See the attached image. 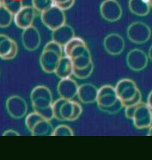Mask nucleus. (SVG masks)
I'll use <instances>...</instances> for the list:
<instances>
[{"instance_id": "obj_1", "label": "nucleus", "mask_w": 152, "mask_h": 160, "mask_svg": "<svg viewBox=\"0 0 152 160\" xmlns=\"http://www.w3.org/2000/svg\"><path fill=\"white\" fill-rule=\"evenodd\" d=\"M96 102L100 111L110 114L118 113L124 108L117 96L115 89L111 85H104L98 90Z\"/></svg>"}, {"instance_id": "obj_2", "label": "nucleus", "mask_w": 152, "mask_h": 160, "mask_svg": "<svg viewBox=\"0 0 152 160\" xmlns=\"http://www.w3.org/2000/svg\"><path fill=\"white\" fill-rule=\"evenodd\" d=\"M53 118L59 121H75L82 113V107L79 102L60 98L52 104Z\"/></svg>"}, {"instance_id": "obj_3", "label": "nucleus", "mask_w": 152, "mask_h": 160, "mask_svg": "<svg viewBox=\"0 0 152 160\" xmlns=\"http://www.w3.org/2000/svg\"><path fill=\"white\" fill-rule=\"evenodd\" d=\"M114 89L117 96L122 102L124 107L136 105L142 101V93L133 80L128 78L120 80Z\"/></svg>"}, {"instance_id": "obj_4", "label": "nucleus", "mask_w": 152, "mask_h": 160, "mask_svg": "<svg viewBox=\"0 0 152 160\" xmlns=\"http://www.w3.org/2000/svg\"><path fill=\"white\" fill-rule=\"evenodd\" d=\"M125 115L128 119L133 120L136 129H144L151 126V107L148 104L139 102L136 105L127 107Z\"/></svg>"}, {"instance_id": "obj_5", "label": "nucleus", "mask_w": 152, "mask_h": 160, "mask_svg": "<svg viewBox=\"0 0 152 160\" xmlns=\"http://www.w3.org/2000/svg\"><path fill=\"white\" fill-rule=\"evenodd\" d=\"M41 20L48 29L53 31L66 23L65 12L53 5L51 8L42 12Z\"/></svg>"}, {"instance_id": "obj_6", "label": "nucleus", "mask_w": 152, "mask_h": 160, "mask_svg": "<svg viewBox=\"0 0 152 160\" xmlns=\"http://www.w3.org/2000/svg\"><path fill=\"white\" fill-rule=\"evenodd\" d=\"M127 33L129 40L137 44L146 43L151 36V28L142 22L131 23L127 28Z\"/></svg>"}, {"instance_id": "obj_7", "label": "nucleus", "mask_w": 152, "mask_h": 160, "mask_svg": "<svg viewBox=\"0 0 152 160\" xmlns=\"http://www.w3.org/2000/svg\"><path fill=\"white\" fill-rule=\"evenodd\" d=\"M33 109H42L51 106L53 104V96L47 87L37 86L33 89L30 94Z\"/></svg>"}, {"instance_id": "obj_8", "label": "nucleus", "mask_w": 152, "mask_h": 160, "mask_svg": "<svg viewBox=\"0 0 152 160\" xmlns=\"http://www.w3.org/2000/svg\"><path fill=\"white\" fill-rule=\"evenodd\" d=\"M102 18L109 22H116L122 17L123 11L117 0H104L99 6Z\"/></svg>"}, {"instance_id": "obj_9", "label": "nucleus", "mask_w": 152, "mask_h": 160, "mask_svg": "<svg viewBox=\"0 0 152 160\" xmlns=\"http://www.w3.org/2000/svg\"><path fill=\"white\" fill-rule=\"evenodd\" d=\"M36 18V11L33 6H23L14 15V21L19 29H24L33 26Z\"/></svg>"}, {"instance_id": "obj_10", "label": "nucleus", "mask_w": 152, "mask_h": 160, "mask_svg": "<svg viewBox=\"0 0 152 160\" xmlns=\"http://www.w3.org/2000/svg\"><path fill=\"white\" fill-rule=\"evenodd\" d=\"M6 109L8 114L14 119H21L27 114V105L23 98L12 96L6 101Z\"/></svg>"}, {"instance_id": "obj_11", "label": "nucleus", "mask_w": 152, "mask_h": 160, "mask_svg": "<svg viewBox=\"0 0 152 160\" xmlns=\"http://www.w3.org/2000/svg\"><path fill=\"white\" fill-rule=\"evenodd\" d=\"M21 38L23 47L29 51H36L39 48L42 42L39 32L33 26L23 29Z\"/></svg>"}, {"instance_id": "obj_12", "label": "nucleus", "mask_w": 152, "mask_h": 160, "mask_svg": "<svg viewBox=\"0 0 152 160\" xmlns=\"http://www.w3.org/2000/svg\"><path fill=\"white\" fill-rule=\"evenodd\" d=\"M127 66L134 72H140L146 68L148 63V57L143 51L133 49L127 56Z\"/></svg>"}, {"instance_id": "obj_13", "label": "nucleus", "mask_w": 152, "mask_h": 160, "mask_svg": "<svg viewBox=\"0 0 152 160\" xmlns=\"http://www.w3.org/2000/svg\"><path fill=\"white\" fill-rule=\"evenodd\" d=\"M18 46L15 41L6 35L0 34V58L3 60H12L17 57Z\"/></svg>"}, {"instance_id": "obj_14", "label": "nucleus", "mask_w": 152, "mask_h": 160, "mask_svg": "<svg viewBox=\"0 0 152 160\" xmlns=\"http://www.w3.org/2000/svg\"><path fill=\"white\" fill-rule=\"evenodd\" d=\"M103 45L107 53L110 55L117 56L124 51L125 42L121 35L117 33H111L105 38Z\"/></svg>"}, {"instance_id": "obj_15", "label": "nucleus", "mask_w": 152, "mask_h": 160, "mask_svg": "<svg viewBox=\"0 0 152 160\" xmlns=\"http://www.w3.org/2000/svg\"><path fill=\"white\" fill-rule=\"evenodd\" d=\"M61 56L55 51L43 50L39 58V63L42 69L45 73H54Z\"/></svg>"}, {"instance_id": "obj_16", "label": "nucleus", "mask_w": 152, "mask_h": 160, "mask_svg": "<svg viewBox=\"0 0 152 160\" xmlns=\"http://www.w3.org/2000/svg\"><path fill=\"white\" fill-rule=\"evenodd\" d=\"M79 85L75 80L71 78L60 79L57 85V92L61 98L72 100L77 96Z\"/></svg>"}, {"instance_id": "obj_17", "label": "nucleus", "mask_w": 152, "mask_h": 160, "mask_svg": "<svg viewBox=\"0 0 152 160\" xmlns=\"http://www.w3.org/2000/svg\"><path fill=\"white\" fill-rule=\"evenodd\" d=\"M75 37V31L71 26L63 24L52 31V41L63 47Z\"/></svg>"}, {"instance_id": "obj_18", "label": "nucleus", "mask_w": 152, "mask_h": 160, "mask_svg": "<svg viewBox=\"0 0 152 160\" xmlns=\"http://www.w3.org/2000/svg\"><path fill=\"white\" fill-rule=\"evenodd\" d=\"M98 89L92 83H84L79 86L77 96L84 104H91L96 102Z\"/></svg>"}, {"instance_id": "obj_19", "label": "nucleus", "mask_w": 152, "mask_h": 160, "mask_svg": "<svg viewBox=\"0 0 152 160\" xmlns=\"http://www.w3.org/2000/svg\"><path fill=\"white\" fill-rule=\"evenodd\" d=\"M73 65L69 57L64 56L61 57L54 73L60 79L71 78L73 74Z\"/></svg>"}, {"instance_id": "obj_20", "label": "nucleus", "mask_w": 152, "mask_h": 160, "mask_svg": "<svg viewBox=\"0 0 152 160\" xmlns=\"http://www.w3.org/2000/svg\"><path fill=\"white\" fill-rule=\"evenodd\" d=\"M128 6L129 11L133 14L139 17L148 15L151 8L144 0H129Z\"/></svg>"}, {"instance_id": "obj_21", "label": "nucleus", "mask_w": 152, "mask_h": 160, "mask_svg": "<svg viewBox=\"0 0 152 160\" xmlns=\"http://www.w3.org/2000/svg\"><path fill=\"white\" fill-rule=\"evenodd\" d=\"M53 131V126L51 125L50 121L42 118L35 124L30 132L32 135L35 136H44V135H51Z\"/></svg>"}, {"instance_id": "obj_22", "label": "nucleus", "mask_w": 152, "mask_h": 160, "mask_svg": "<svg viewBox=\"0 0 152 160\" xmlns=\"http://www.w3.org/2000/svg\"><path fill=\"white\" fill-rule=\"evenodd\" d=\"M71 60L72 62V65H73V68H79V69L86 68L90 63L93 62L91 54H90L89 49L81 53V54L71 59Z\"/></svg>"}, {"instance_id": "obj_23", "label": "nucleus", "mask_w": 152, "mask_h": 160, "mask_svg": "<svg viewBox=\"0 0 152 160\" xmlns=\"http://www.w3.org/2000/svg\"><path fill=\"white\" fill-rule=\"evenodd\" d=\"M13 19L14 15L2 5L0 7V28L8 27L12 24Z\"/></svg>"}, {"instance_id": "obj_24", "label": "nucleus", "mask_w": 152, "mask_h": 160, "mask_svg": "<svg viewBox=\"0 0 152 160\" xmlns=\"http://www.w3.org/2000/svg\"><path fill=\"white\" fill-rule=\"evenodd\" d=\"M2 5L14 15L23 6V0H3Z\"/></svg>"}, {"instance_id": "obj_25", "label": "nucleus", "mask_w": 152, "mask_h": 160, "mask_svg": "<svg viewBox=\"0 0 152 160\" xmlns=\"http://www.w3.org/2000/svg\"><path fill=\"white\" fill-rule=\"evenodd\" d=\"M94 69V63L91 62L88 67L84 68H73V74L75 75V78H79V79L84 80L87 79L91 75L93 72Z\"/></svg>"}, {"instance_id": "obj_26", "label": "nucleus", "mask_w": 152, "mask_h": 160, "mask_svg": "<svg viewBox=\"0 0 152 160\" xmlns=\"http://www.w3.org/2000/svg\"><path fill=\"white\" fill-rule=\"evenodd\" d=\"M32 6L36 12H43L53 5V0H32Z\"/></svg>"}, {"instance_id": "obj_27", "label": "nucleus", "mask_w": 152, "mask_h": 160, "mask_svg": "<svg viewBox=\"0 0 152 160\" xmlns=\"http://www.w3.org/2000/svg\"><path fill=\"white\" fill-rule=\"evenodd\" d=\"M53 136H73L74 132L69 126L66 125H60L53 129Z\"/></svg>"}, {"instance_id": "obj_28", "label": "nucleus", "mask_w": 152, "mask_h": 160, "mask_svg": "<svg viewBox=\"0 0 152 160\" xmlns=\"http://www.w3.org/2000/svg\"><path fill=\"white\" fill-rule=\"evenodd\" d=\"M81 44H85V42L82 38L75 36L73 38L71 39V40L66 44V45L63 46V51L65 53V56H67L68 53H69V52L71 51L74 48H75L76 46Z\"/></svg>"}, {"instance_id": "obj_29", "label": "nucleus", "mask_w": 152, "mask_h": 160, "mask_svg": "<svg viewBox=\"0 0 152 160\" xmlns=\"http://www.w3.org/2000/svg\"><path fill=\"white\" fill-rule=\"evenodd\" d=\"M41 119H42V117H41L38 113L36 112V111L30 113L29 115H27V117H26L25 122L27 128L29 129V131H31V129H33V127L34 126L35 124H36L38 120H40Z\"/></svg>"}, {"instance_id": "obj_30", "label": "nucleus", "mask_w": 152, "mask_h": 160, "mask_svg": "<svg viewBox=\"0 0 152 160\" xmlns=\"http://www.w3.org/2000/svg\"><path fill=\"white\" fill-rule=\"evenodd\" d=\"M34 111L38 113V114L42 117V118H44V120H48V121H51V120L53 118L52 105L49 106V107L48 108H45L36 109V110H34Z\"/></svg>"}, {"instance_id": "obj_31", "label": "nucleus", "mask_w": 152, "mask_h": 160, "mask_svg": "<svg viewBox=\"0 0 152 160\" xmlns=\"http://www.w3.org/2000/svg\"><path fill=\"white\" fill-rule=\"evenodd\" d=\"M43 50H50V51H55L61 57L63 56V47L53 41H51V42H49L46 44Z\"/></svg>"}, {"instance_id": "obj_32", "label": "nucleus", "mask_w": 152, "mask_h": 160, "mask_svg": "<svg viewBox=\"0 0 152 160\" xmlns=\"http://www.w3.org/2000/svg\"><path fill=\"white\" fill-rule=\"evenodd\" d=\"M75 0H69V1L67 2L64 3V4H62L60 5H58L57 7H58L59 8H60L61 10H63V12H65V11H67L68 9L71 8L72 7L75 5Z\"/></svg>"}, {"instance_id": "obj_33", "label": "nucleus", "mask_w": 152, "mask_h": 160, "mask_svg": "<svg viewBox=\"0 0 152 160\" xmlns=\"http://www.w3.org/2000/svg\"><path fill=\"white\" fill-rule=\"evenodd\" d=\"M3 135L4 136H9V135H17V136H19L20 134L18 132L14 131L13 129H8L3 133Z\"/></svg>"}, {"instance_id": "obj_34", "label": "nucleus", "mask_w": 152, "mask_h": 160, "mask_svg": "<svg viewBox=\"0 0 152 160\" xmlns=\"http://www.w3.org/2000/svg\"><path fill=\"white\" fill-rule=\"evenodd\" d=\"M68 1H69V0H53V5H57V6H58V5H60L62 4H64V3L67 2Z\"/></svg>"}, {"instance_id": "obj_35", "label": "nucleus", "mask_w": 152, "mask_h": 160, "mask_svg": "<svg viewBox=\"0 0 152 160\" xmlns=\"http://www.w3.org/2000/svg\"><path fill=\"white\" fill-rule=\"evenodd\" d=\"M151 92H150V94L148 95V105L151 107Z\"/></svg>"}, {"instance_id": "obj_36", "label": "nucleus", "mask_w": 152, "mask_h": 160, "mask_svg": "<svg viewBox=\"0 0 152 160\" xmlns=\"http://www.w3.org/2000/svg\"><path fill=\"white\" fill-rule=\"evenodd\" d=\"M148 59H150V60H151V47L150 48V49H149V52H148Z\"/></svg>"}, {"instance_id": "obj_37", "label": "nucleus", "mask_w": 152, "mask_h": 160, "mask_svg": "<svg viewBox=\"0 0 152 160\" xmlns=\"http://www.w3.org/2000/svg\"><path fill=\"white\" fill-rule=\"evenodd\" d=\"M144 2H145L146 3H147V4L148 5H150V6H151V4H152V0H144Z\"/></svg>"}, {"instance_id": "obj_38", "label": "nucleus", "mask_w": 152, "mask_h": 160, "mask_svg": "<svg viewBox=\"0 0 152 160\" xmlns=\"http://www.w3.org/2000/svg\"><path fill=\"white\" fill-rule=\"evenodd\" d=\"M3 0H0V2H1V4H2V2H3Z\"/></svg>"}, {"instance_id": "obj_39", "label": "nucleus", "mask_w": 152, "mask_h": 160, "mask_svg": "<svg viewBox=\"0 0 152 160\" xmlns=\"http://www.w3.org/2000/svg\"><path fill=\"white\" fill-rule=\"evenodd\" d=\"M2 6V4H1V2H0V7H1Z\"/></svg>"}]
</instances>
